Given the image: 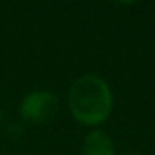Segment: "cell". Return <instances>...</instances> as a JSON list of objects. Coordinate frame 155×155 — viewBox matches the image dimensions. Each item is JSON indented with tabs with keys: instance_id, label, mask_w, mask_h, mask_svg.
I'll return each instance as SVG.
<instances>
[{
	"instance_id": "obj_1",
	"label": "cell",
	"mask_w": 155,
	"mask_h": 155,
	"mask_svg": "<svg viewBox=\"0 0 155 155\" xmlns=\"http://www.w3.org/2000/svg\"><path fill=\"white\" fill-rule=\"evenodd\" d=\"M68 108L75 120L84 126L102 124L113 108L110 84L95 73L79 77L68 91Z\"/></svg>"
},
{
	"instance_id": "obj_4",
	"label": "cell",
	"mask_w": 155,
	"mask_h": 155,
	"mask_svg": "<svg viewBox=\"0 0 155 155\" xmlns=\"http://www.w3.org/2000/svg\"><path fill=\"white\" fill-rule=\"evenodd\" d=\"M0 120H2V111H0Z\"/></svg>"
},
{
	"instance_id": "obj_3",
	"label": "cell",
	"mask_w": 155,
	"mask_h": 155,
	"mask_svg": "<svg viewBox=\"0 0 155 155\" xmlns=\"http://www.w3.org/2000/svg\"><path fill=\"white\" fill-rule=\"evenodd\" d=\"M84 155H115V144L111 137L102 130H93L84 137Z\"/></svg>"
},
{
	"instance_id": "obj_5",
	"label": "cell",
	"mask_w": 155,
	"mask_h": 155,
	"mask_svg": "<svg viewBox=\"0 0 155 155\" xmlns=\"http://www.w3.org/2000/svg\"><path fill=\"white\" fill-rule=\"evenodd\" d=\"M128 155H137V153H128Z\"/></svg>"
},
{
	"instance_id": "obj_2",
	"label": "cell",
	"mask_w": 155,
	"mask_h": 155,
	"mask_svg": "<svg viewBox=\"0 0 155 155\" xmlns=\"http://www.w3.org/2000/svg\"><path fill=\"white\" fill-rule=\"evenodd\" d=\"M58 110V99L55 93L48 90H35L28 93L18 106L20 117L31 124H44L49 122Z\"/></svg>"
}]
</instances>
